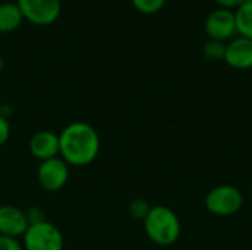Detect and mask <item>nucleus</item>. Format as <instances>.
Here are the masks:
<instances>
[{"instance_id": "f257e3e1", "label": "nucleus", "mask_w": 252, "mask_h": 250, "mask_svg": "<svg viewBox=\"0 0 252 250\" xmlns=\"http://www.w3.org/2000/svg\"><path fill=\"white\" fill-rule=\"evenodd\" d=\"M100 152V137L94 127L75 121L59 133V156L69 167L90 165Z\"/></svg>"}, {"instance_id": "f03ea898", "label": "nucleus", "mask_w": 252, "mask_h": 250, "mask_svg": "<svg viewBox=\"0 0 252 250\" xmlns=\"http://www.w3.org/2000/svg\"><path fill=\"white\" fill-rule=\"evenodd\" d=\"M143 228L148 239L158 246H171L182 234V224L177 214L164 205L151 208L143 220Z\"/></svg>"}, {"instance_id": "7ed1b4c3", "label": "nucleus", "mask_w": 252, "mask_h": 250, "mask_svg": "<svg viewBox=\"0 0 252 250\" xmlns=\"http://www.w3.org/2000/svg\"><path fill=\"white\" fill-rule=\"evenodd\" d=\"M244 206L242 192L232 184H220L213 187L205 196V208L216 217H232Z\"/></svg>"}, {"instance_id": "20e7f679", "label": "nucleus", "mask_w": 252, "mask_h": 250, "mask_svg": "<svg viewBox=\"0 0 252 250\" xmlns=\"http://www.w3.org/2000/svg\"><path fill=\"white\" fill-rule=\"evenodd\" d=\"M22 240L24 250H63V236L61 230L47 220L28 225Z\"/></svg>"}, {"instance_id": "39448f33", "label": "nucleus", "mask_w": 252, "mask_h": 250, "mask_svg": "<svg viewBox=\"0 0 252 250\" xmlns=\"http://www.w3.org/2000/svg\"><path fill=\"white\" fill-rule=\"evenodd\" d=\"M68 180L69 165L61 156L40 162L37 168V181L44 192L56 193L66 186Z\"/></svg>"}, {"instance_id": "423d86ee", "label": "nucleus", "mask_w": 252, "mask_h": 250, "mask_svg": "<svg viewBox=\"0 0 252 250\" xmlns=\"http://www.w3.org/2000/svg\"><path fill=\"white\" fill-rule=\"evenodd\" d=\"M24 19L35 25L53 24L62 9L61 0H16Z\"/></svg>"}, {"instance_id": "0eeeda50", "label": "nucleus", "mask_w": 252, "mask_h": 250, "mask_svg": "<svg viewBox=\"0 0 252 250\" xmlns=\"http://www.w3.org/2000/svg\"><path fill=\"white\" fill-rule=\"evenodd\" d=\"M204 28L208 38L224 41V43L230 41L235 37V34H238L235 10L217 7L207 16Z\"/></svg>"}, {"instance_id": "6e6552de", "label": "nucleus", "mask_w": 252, "mask_h": 250, "mask_svg": "<svg viewBox=\"0 0 252 250\" xmlns=\"http://www.w3.org/2000/svg\"><path fill=\"white\" fill-rule=\"evenodd\" d=\"M28 225L25 211L13 205L0 206V236L19 239L25 234Z\"/></svg>"}, {"instance_id": "1a4fd4ad", "label": "nucleus", "mask_w": 252, "mask_h": 250, "mask_svg": "<svg viewBox=\"0 0 252 250\" xmlns=\"http://www.w3.org/2000/svg\"><path fill=\"white\" fill-rule=\"evenodd\" d=\"M224 62L227 66L239 71L252 68V40L247 37H233L226 43Z\"/></svg>"}, {"instance_id": "9d476101", "label": "nucleus", "mask_w": 252, "mask_h": 250, "mask_svg": "<svg viewBox=\"0 0 252 250\" xmlns=\"http://www.w3.org/2000/svg\"><path fill=\"white\" fill-rule=\"evenodd\" d=\"M30 153L40 162L59 156V134L41 130L30 139Z\"/></svg>"}, {"instance_id": "9b49d317", "label": "nucleus", "mask_w": 252, "mask_h": 250, "mask_svg": "<svg viewBox=\"0 0 252 250\" xmlns=\"http://www.w3.org/2000/svg\"><path fill=\"white\" fill-rule=\"evenodd\" d=\"M24 21V15L16 1L0 3V32L15 31Z\"/></svg>"}, {"instance_id": "f8f14e48", "label": "nucleus", "mask_w": 252, "mask_h": 250, "mask_svg": "<svg viewBox=\"0 0 252 250\" xmlns=\"http://www.w3.org/2000/svg\"><path fill=\"white\" fill-rule=\"evenodd\" d=\"M236 32L241 37L252 40V1H245L235 10Z\"/></svg>"}, {"instance_id": "ddd939ff", "label": "nucleus", "mask_w": 252, "mask_h": 250, "mask_svg": "<svg viewBox=\"0 0 252 250\" xmlns=\"http://www.w3.org/2000/svg\"><path fill=\"white\" fill-rule=\"evenodd\" d=\"M202 55L205 59L211 62H224V55H226V43L219 41V40H208L202 46Z\"/></svg>"}, {"instance_id": "4468645a", "label": "nucleus", "mask_w": 252, "mask_h": 250, "mask_svg": "<svg viewBox=\"0 0 252 250\" xmlns=\"http://www.w3.org/2000/svg\"><path fill=\"white\" fill-rule=\"evenodd\" d=\"M136 10L145 13V15H154L164 9L167 0H131Z\"/></svg>"}, {"instance_id": "2eb2a0df", "label": "nucleus", "mask_w": 252, "mask_h": 250, "mask_svg": "<svg viewBox=\"0 0 252 250\" xmlns=\"http://www.w3.org/2000/svg\"><path fill=\"white\" fill-rule=\"evenodd\" d=\"M151 208H152V206H151L145 199H134V200H131L130 205H128V214H130L131 218H134V220L143 222V220H145L146 215L149 214Z\"/></svg>"}, {"instance_id": "dca6fc26", "label": "nucleus", "mask_w": 252, "mask_h": 250, "mask_svg": "<svg viewBox=\"0 0 252 250\" xmlns=\"http://www.w3.org/2000/svg\"><path fill=\"white\" fill-rule=\"evenodd\" d=\"M27 214V220H28V224H38V222H43L46 221L44 218V212L40 206H31L28 211H25Z\"/></svg>"}, {"instance_id": "f3484780", "label": "nucleus", "mask_w": 252, "mask_h": 250, "mask_svg": "<svg viewBox=\"0 0 252 250\" xmlns=\"http://www.w3.org/2000/svg\"><path fill=\"white\" fill-rule=\"evenodd\" d=\"M9 137H10V124H9V119L0 113V147L7 143Z\"/></svg>"}, {"instance_id": "a211bd4d", "label": "nucleus", "mask_w": 252, "mask_h": 250, "mask_svg": "<svg viewBox=\"0 0 252 250\" xmlns=\"http://www.w3.org/2000/svg\"><path fill=\"white\" fill-rule=\"evenodd\" d=\"M0 250H24V246L18 239L0 236Z\"/></svg>"}, {"instance_id": "6ab92c4d", "label": "nucleus", "mask_w": 252, "mask_h": 250, "mask_svg": "<svg viewBox=\"0 0 252 250\" xmlns=\"http://www.w3.org/2000/svg\"><path fill=\"white\" fill-rule=\"evenodd\" d=\"M219 7L221 9H229V10H236L239 6H242L247 0H214Z\"/></svg>"}, {"instance_id": "aec40b11", "label": "nucleus", "mask_w": 252, "mask_h": 250, "mask_svg": "<svg viewBox=\"0 0 252 250\" xmlns=\"http://www.w3.org/2000/svg\"><path fill=\"white\" fill-rule=\"evenodd\" d=\"M1 71H3V57L0 55V74H1Z\"/></svg>"}, {"instance_id": "412c9836", "label": "nucleus", "mask_w": 252, "mask_h": 250, "mask_svg": "<svg viewBox=\"0 0 252 250\" xmlns=\"http://www.w3.org/2000/svg\"><path fill=\"white\" fill-rule=\"evenodd\" d=\"M251 199H252V190H251Z\"/></svg>"}]
</instances>
